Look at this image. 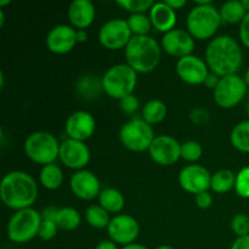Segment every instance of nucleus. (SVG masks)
Returning a JSON list of instances; mask_svg holds the SVG:
<instances>
[{
  "label": "nucleus",
  "mask_w": 249,
  "mask_h": 249,
  "mask_svg": "<svg viewBox=\"0 0 249 249\" xmlns=\"http://www.w3.org/2000/svg\"><path fill=\"white\" fill-rule=\"evenodd\" d=\"M204 61L209 71L218 77L237 74L243 62L242 49L232 36H215L207 45Z\"/></svg>",
  "instance_id": "f257e3e1"
},
{
  "label": "nucleus",
  "mask_w": 249,
  "mask_h": 249,
  "mask_svg": "<svg viewBox=\"0 0 249 249\" xmlns=\"http://www.w3.org/2000/svg\"><path fill=\"white\" fill-rule=\"evenodd\" d=\"M0 197L2 203L15 212L32 208L38 198V184L28 173L14 170L1 179Z\"/></svg>",
  "instance_id": "f03ea898"
},
{
  "label": "nucleus",
  "mask_w": 249,
  "mask_h": 249,
  "mask_svg": "<svg viewBox=\"0 0 249 249\" xmlns=\"http://www.w3.org/2000/svg\"><path fill=\"white\" fill-rule=\"evenodd\" d=\"M126 65L136 73L146 74L157 68L162 48L151 36H135L124 49Z\"/></svg>",
  "instance_id": "7ed1b4c3"
},
{
  "label": "nucleus",
  "mask_w": 249,
  "mask_h": 249,
  "mask_svg": "<svg viewBox=\"0 0 249 249\" xmlns=\"http://www.w3.org/2000/svg\"><path fill=\"white\" fill-rule=\"evenodd\" d=\"M219 10L212 2L206 5H195L186 18L187 32L198 40L213 38L221 26Z\"/></svg>",
  "instance_id": "20e7f679"
},
{
  "label": "nucleus",
  "mask_w": 249,
  "mask_h": 249,
  "mask_svg": "<svg viewBox=\"0 0 249 249\" xmlns=\"http://www.w3.org/2000/svg\"><path fill=\"white\" fill-rule=\"evenodd\" d=\"M101 83L102 90L109 97L122 100L134 92L138 85V73L126 63H118L105 72Z\"/></svg>",
  "instance_id": "39448f33"
},
{
  "label": "nucleus",
  "mask_w": 249,
  "mask_h": 249,
  "mask_svg": "<svg viewBox=\"0 0 249 249\" xmlns=\"http://www.w3.org/2000/svg\"><path fill=\"white\" fill-rule=\"evenodd\" d=\"M60 146L57 138L48 131H34L24 140L23 150L32 162L40 165L55 163L60 156Z\"/></svg>",
  "instance_id": "423d86ee"
},
{
  "label": "nucleus",
  "mask_w": 249,
  "mask_h": 249,
  "mask_svg": "<svg viewBox=\"0 0 249 249\" xmlns=\"http://www.w3.org/2000/svg\"><path fill=\"white\" fill-rule=\"evenodd\" d=\"M41 220V213L36 212L34 208L15 212L7 223V237L11 242L18 245L29 242L38 236Z\"/></svg>",
  "instance_id": "0eeeda50"
},
{
  "label": "nucleus",
  "mask_w": 249,
  "mask_h": 249,
  "mask_svg": "<svg viewBox=\"0 0 249 249\" xmlns=\"http://www.w3.org/2000/svg\"><path fill=\"white\" fill-rule=\"evenodd\" d=\"M155 130L152 125L142 118H134L124 124L119 130L121 143L131 152H145L155 140Z\"/></svg>",
  "instance_id": "6e6552de"
},
{
  "label": "nucleus",
  "mask_w": 249,
  "mask_h": 249,
  "mask_svg": "<svg viewBox=\"0 0 249 249\" xmlns=\"http://www.w3.org/2000/svg\"><path fill=\"white\" fill-rule=\"evenodd\" d=\"M247 87L245 79L238 74L220 78L218 87L213 90L214 101L221 108H233L246 97Z\"/></svg>",
  "instance_id": "1a4fd4ad"
},
{
  "label": "nucleus",
  "mask_w": 249,
  "mask_h": 249,
  "mask_svg": "<svg viewBox=\"0 0 249 249\" xmlns=\"http://www.w3.org/2000/svg\"><path fill=\"white\" fill-rule=\"evenodd\" d=\"M97 38L105 49L114 51L125 49L133 38V33L129 28L126 19L112 18L102 24Z\"/></svg>",
  "instance_id": "9d476101"
},
{
  "label": "nucleus",
  "mask_w": 249,
  "mask_h": 249,
  "mask_svg": "<svg viewBox=\"0 0 249 249\" xmlns=\"http://www.w3.org/2000/svg\"><path fill=\"white\" fill-rule=\"evenodd\" d=\"M107 233L109 240L123 247L135 243L140 235V225L134 216L129 214H118L111 219Z\"/></svg>",
  "instance_id": "9b49d317"
},
{
  "label": "nucleus",
  "mask_w": 249,
  "mask_h": 249,
  "mask_svg": "<svg viewBox=\"0 0 249 249\" xmlns=\"http://www.w3.org/2000/svg\"><path fill=\"white\" fill-rule=\"evenodd\" d=\"M148 153L153 162L169 167L181 158V143L170 135H158L148 148Z\"/></svg>",
  "instance_id": "f8f14e48"
},
{
  "label": "nucleus",
  "mask_w": 249,
  "mask_h": 249,
  "mask_svg": "<svg viewBox=\"0 0 249 249\" xmlns=\"http://www.w3.org/2000/svg\"><path fill=\"white\" fill-rule=\"evenodd\" d=\"M90 158L91 153L89 147L83 141L67 139L61 142L58 160L68 169H73L75 172L85 169V167L89 164Z\"/></svg>",
  "instance_id": "ddd939ff"
},
{
  "label": "nucleus",
  "mask_w": 249,
  "mask_h": 249,
  "mask_svg": "<svg viewBox=\"0 0 249 249\" xmlns=\"http://www.w3.org/2000/svg\"><path fill=\"white\" fill-rule=\"evenodd\" d=\"M212 174L207 168L199 164H189L179 173V185L184 191L192 195L208 191L211 189Z\"/></svg>",
  "instance_id": "4468645a"
},
{
  "label": "nucleus",
  "mask_w": 249,
  "mask_h": 249,
  "mask_svg": "<svg viewBox=\"0 0 249 249\" xmlns=\"http://www.w3.org/2000/svg\"><path fill=\"white\" fill-rule=\"evenodd\" d=\"M175 70L180 79L189 85L204 84L207 77L211 73L206 61L194 53L179 58Z\"/></svg>",
  "instance_id": "2eb2a0df"
},
{
  "label": "nucleus",
  "mask_w": 249,
  "mask_h": 249,
  "mask_svg": "<svg viewBox=\"0 0 249 249\" xmlns=\"http://www.w3.org/2000/svg\"><path fill=\"white\" fill-rule=\"evenodd\" d=\"M71 191L82 201H91L99 198L101 194V182L92 172L87 169L78 170L71 177Z\"/></svg>",
  "instance_id": "dca6fc26"
},
{
  "label": "nucleus",
  "mask_w": 249,
  "mask_h": 249,
  "mask_svg": "<svg viewBox=\"0 0 249 249\" xmlns=\"http://www.w3.org/2000/svg\"><path fill=\"white\" fill-rule=\"evenodd\" d=\"M46 48L56 55H65L77 45V29L68 24H57L49 31L45 39Z\"/></svg>",
  "instance_id": "f3484780"
},
{
  "label": "nucleus",
  "mask_w": 249,
  "mask_h": 249,
  "mask_svg": "<svg viewBox=\"0 0 249 249\" xmlns=\"http://www.w3.org/2000/svg\"><path fill=\"white\" fill-rule=\"evenodd\" d=\"M168 55L179 58L192 55L195 50V38L185 29H173L162 36L160 43Z\"/></svg>",
  "instance_id": "a211bd4d"
},
{
  "label": "nucleus",
  "mask_w": 249,
  "mask_h": 249,
  "mask_svg": "<svg viewBox=\"0 0 249 249\" xmlns=\"http://www.w3.org/2000/svg\"><path fill=\"white\" fill-rule=\"evenodd\" d=\"M65 129L68 139L85 142L94 135L95 129H96V121L94 116L88 111L73 112L66 119Z\"/></svg>",
  "instance_id": "6ab92c4d"
},
{
  "label": "nucleus",
  "mask_w": 249,
  "mask_h": 249,
  "mask_svg": "<svg viewBox=\"0 0 249 249\" xmlns=\"http://www.w3.org/2000/svg\"><path fill=\"white\" fill-rule=\"evenodd\" d=\"M67 16L75 29H87L96 17V9L90 0H74L70 4Z\"/></svg>",
  "instance_id": "aec40b11"
},
{
  "label": "nucleus",
  "mask_w": 249,
  "mask_h": 249,
  "mask_svg": "<svg viewBox=\"0 0 249 249\" xmlns=\"http://www.w3.org/2000/svg\"><path fill=\"white\" fill-rule=\"evenodd\" d=\"M150 18L152 22L153 28L157 29L162 33H168V32L175 29L177 24V11L168 6L164 1L155 2L152 9L150 10Z\"/></svg>",
  "instance_id": "412c9836"
},
{
  "label": "nucleus",
  "mask_w": 249,
  "mask_h": 249,
  "mask_svg": "<svg viewBox=\"0 0 249 249\" xmlns=\"http://www.w3.org/2000/svg\"><path fill=\"white\" fill-rule=\"evenodd\" d=\"M97 199L102 208L106 209L108 213L117 214V215L123 211L124 204H125V198H124L123 194L114 187H107V189L102 190Z\"/></svg>",
  "instance_id": "4be33fe9"
},
{
  "label": "nucleus",
  "mask_w": 249,
  "mask_h": 249,
  "mask_svg": "<svg viewBox=\"0 0 249 249\" xmlns=\"http://www.w3.org/2000/svg\"><path fill=\"white\" fill-rule=\"evenodd\" d=\"M167 105L158 99H152L146 102L142 107V117L141 118L150 125L160 124L167 117Z\"/></svg>",
  "instance_id": "5701e85b"
},
{
  "label": "nucleus",
  "mask_w": 249,
  "mask_h": 249,
  "mask_svg": "<svg viewBox=\"0 0 249 249\" xmlns=\"http://www.w3.org/2000/svg\"><path fill=\"white\" fill-rule=\"evenodd\" d=\"M219 14H220L221 21L224 23H241L243 18L247 15L245 6H243L242 1L240 0H229V1L224 2L221 7L219 9Z\"/></svg>",
  "instance_id": "b1692460"
},
{
  "label": "nucleus",
  "mask_w": 249,
  "mask_h": 249,
  "mask_svg": "<svg viewBox=\"0 0 249 249\" xmlns=\"http://www.w3.org/2000/svg\"><path fill=\"white\" fill-rule=\"evenodd\" d=\"M39 180H40V184L44 189L53 191V190L60 189L61 185H62L63 172L56 163L44 165L40 170V174H39Z\"/></svg>",
  "instance_id": "393cba45"
},
{
  "label": "nucleus",
  "mask_w": 249,
  "mask_h": 249,
  "mask_svg": "<svg viewBox=\"0 0 249 249\" xmlns=\"http://www.w3.org/2000/svg\"><path fill=\"white\" fill-rule=\"evenodd\" d=\"M236 174L230 169H220L212 174L211 189L215 194H228L235 189Z\"/></svg>",
  "instance_id": "a878e982"
},
{
  "label": "nucleus",
  "mask_w": 249,
  "mask_h": 249,
  "mask_svg": "<svg viewBox=\"0 0 249 249\" xmlns=\"http://www.w3.org/2000/svg\"><path fill=\"white\" fill-rule=\"evenodd\" d=\"M80 223H82V216L77 209L72 207L58 208L57 216H56V224L58 229L65 231H73L79 228Z\"/></svg>",
  "instance_id": "bb28decb"
},
{
  "label": "nucleus",
  "mask_w": 249,
  "mask_h": 249,
  "mask_svg": "<svg viewBox=\"0 0 249 249\" xmlns=\"http://www.w3.org/2000/svg\"><path fill=\"white\" fill-rule=\"evenodd\" d=\"M230 142L240 152L249 153V119L233 126L230 134Z\"/></svg>",
  "instance_id": "cd10ccee"
},
{
  "label": "nucleus",
  "mask_w": 249,
  "mask_h": 249,
  "mask_svg": "<svg viewBox=\"0 0 249 249\" xmlns=\"http://www.w3.org/2000/svg\"><path fill=\"white\" fill-rule=\"evenodd\" d=\"M85 220L94 229H107L111 223L109 213L100 204L88 207L85 211Z\"/></svg>",
  "instance_id": "c85d7f7f"
},
{
  "label": "nucleus",
  "mask_w": 249,
  "mask_h": 249,
  "mask_svg": "<svg viewBox=\"0 0 249 249\" xmlns=\"http://www.w3.org/2000/svg\"><path fill=\"white\" fill-rule=\"evenodd\" d=\"M128 26L130 28L133 36H148L152 28V22L150 16L146 14H131L126 18Z\"/></svg>",
  "instance_id": "c756f323"
},
{
  "label": "nucleus",
  "mask_w": 249,
  "mask_h": 249,
  "mask_svg": "<svg viewBox=\"0 0 249 249\" xmlns=\"http://www.w3.org/2000/svg\"><path fill=\"white\" fill-rule=\"evenodd\" d=\"M77 90L82 96L90 99V97H94L95 95L99 94L102 90V83L101 80H97L96 77H92V75H85L82 79L78 82L77 84ZM104 91V90H102Z\"/></svg>",
  "instance_id": "7c9ffc66"
},
{
  "label": "nucleus",
  "mask_w": 249,
  "mask_h": 249,
  "mask_svg": "<svg viewBox=\"0 0 249 249\" xmlns=\"http://www.w3.org/2000/svg\"><path fill=\"white\" fill-rule=\"evenodd\" d=\"M202 155H203V147L198 141L189 140L181 143V160L191 164H196L197 160H201Z\"/></svg>",
  "instance_id": "2f4dec72"
},
{
  "label": "nucleus",
  "mask_w": 249,
  "mask_h": 249,
  "mask_svg": "<svg viewBox=\"0 0 249 249\" xmlns=\"http://www.w3.org/2000/svg\"><path fill=\"white\" fill-rule=\"evenodd\" d=\"M116 4L130 12L131 15L145 14L146 11H150L155 2L152 0H118V1H116Z\"/></svg>",
  "instance_id": "473e14b6"
},
{
  "label": "nucleus",
  "mask_w": 249,
  "mask_h": 249,
  "mask_svg": "<svg viewBox=\"0 0 249 249\" xmlns=\"http://www.w3.org/2000/svg\"><path fill=\"white\" fill-rule=\"evenodd\" d=\"M235 191L241 198L249 199V165L243 167L236 174Z\"/></svg>",
  "instance_id": "72a5a7b5"
},
{
  "label": "nucleus",
  "mask_w": 249,
  "mask_h": 249,
  "mask_svg": "<svg viewBox=\"0 0 249 249\" xmlns=\"http://www.w3.org/2000/svg\"><path fill=\"white\" fill-rule=\"evenodd\" d=\"M231 230L237 237L249 235V216L246 214H236L231 220Z\"/></svg>",
  "instance_id": "f704fd0d"
},
{
  "label": "nucleus",
  "mask_w": 249,
  "mask_h": 249,
  "mask_svg": "<svg viewBox=\"0 0 249 249\" xmlns=\"http://www.w3.org/2000/svg\"><path fill=\"white\" fill-rule=\"evenodd\" d=\"M58 226L56 221L53 220H41L40 229H39L38 237L43 241H51L56 235H57Z\"/></svg>",
  "instance_id": "c9c22d12"
},
{
  "label": "nucleus",
  "mask_w": 249,
  "mask_h": 249,
  "mask_svg": "<svg viewBox=\"0 0 249 249\" xmlns=\"http://www.w3.org/2000/svg\"><path fill=\"white\" fill-rule=\"evenodd\" d=\"M119 107H121V109L125 114H133L139 109L140 102H139L138 97L135 95L131 94L129 96H125L122 100H119Z\"/></svg>",
  "instance_id": "e433bc0d"
},
{
  "label": "nucleus",
  "mask_w": 249,
  "mask_h": 249,
  "mask_svg": "<svg viewBox=\"0 0 249 249\" xmlns=\"http://www.w3.org/2000/svg\"><path fill=\"white\" fill-rule=\"evenodd\" d=\"M190 118H191L192 123L197 124V125H204L208 123L209 113L204 108H195L190 113Z\"/></svg>",
  "instance_id": "4c0bfd02"
},
{
  "label": "nucleus",
  "mask_w": 249,
  "mask_h": 249,
  "mask_svg": "<svg viewBox=\"0 0 249 249\" xmlns=\"http://www.w3.org/2000/svg\"><path fill=\"white\" fill-rule=\"evenodd\" d=\"M240 40L246 48L249 49V12H247L243 21L240 23V31H238Z\"/></svg>",
  "instance_id": "58836bf2"
},
{
  "label": "nucleus",
  "mask_w": 249,
  "mask_h": 249,
  "mask_svg": "<svg viewBox=\"0 0 249 249\" xmlns=\"http://www.w3.org/2000/svg\"><path fill=\"white\" fill-rule=\"evenodd\" d=\"M195 201H196V204L198 208L208 209L211 208L212 204H213V196H212L208 191H204L196 195V196H195Z\"/></svg>",
  "instance_id": "ea45409f"
},
{
  "label": "nucleus",
  "mask_w": 249,
  "mask_h": 249,
  "mask_svg": "<svg viewBox=\"0 0 249 249\" xmlns=\"http://www.w3.org/2000/svg\"><path fill=\"white\" fill-rule=\"evenodd\" d=\"M230 249H249V235L236 238Z\"/></svg>",
  "instance_id": "a19ab883"
},
{
  "label": "nucleus",
  "mask_w": 249,
  "mask_h": 249,
  "mask_svg": "<svg viewBox=\"0 0 249 249\" xmlns=\"http://www.w3.org/2000/svg\"><path fill=\"white\" fill-rule=\"evenodd\" d=\"M57 212L58 208H56V207H48V208L44 209L43 213H41V219H44V220L56 221Z\"/></svg>",
  "instance_id": "79ce46f5"
},
{
  "label": "nucleus",
  "mask_w": 249,
  "mask_h": 249,
  "mask_svg": "<svg viewBox=\"0 0 249 249\" xmlns=\"http://www.w3.org/2000/svg\"><path fill=\"white\" fill-rule=\"evenodd\" d=\"M219 82H220V77H218L216 74H214V73H209L208 77H207L206 82H204V85H206L208 89H212L214 90L216 87H218Z\"/></svg>",
  "instance_id": "37998d69"
},
{
  "label": "nucleus",
  "mask_w": 249,
  "mask_h": 249,
  "mask_svg": "<svg viewBox=\"0 0 249 249\" xmlns=\"http://www.w3.org/2000/svg\"><path fill=\"white\" fill-rule=\"evenodd\" d=\"M164 2L168 6L172 7L174 11L182 9L186 5V0H164Z\"/></svg>",
  "instance_id": "c03bdc74"
},
{
  "label": "nucleus",
  "mask_w": 249,
  "mask_h": 249,
  "mask_svg": "<svg viewBox=\"0 0 249 249\" xmlns=\"http://www.w3.org/2000/svg\"><path fill=\"white\" fill-rule=\"evenodd\" d=\"M95 249H118V245L111 240H104L100 243H97Z\"/></svg>",
  "instance_id": "a18cd8bd"
},
{
  "label": "nucleus",
  "mask_w": 249,
  "mask_h": 249,
  "mask_svg": "<svg viewBox=\"0 0 249 249\" xmlns=\"http://www.w3.org/2000/svg\"><path fill=\"white\" fill-rule=\"evenodd\" d=\"M89 38L87 29H77V41L78 43H85Z\"/></svg>",
  "instance_id": "49530a36"
},
{
  "label": "nucleus",
  "mask_w": 249,
  "mask_h": 249,
  "mask_svg": "<svg viewBox=\"0 0 249 249\" xmlns=\"http://www.w3.org/2000/svg\"><path fill=\"white\" fill-rule=\"evenodd\" d=\"M122 249H148V248L145 247V246L140 245V243H131V245L125 246V247H123Z\"/></svg>",
  "instance_id": "de8ad7c7"
},
{
  "label": "nucleus",
  "mask_w": 249,
  "mask_h": 249,
  "mask_svg": "<svg viewBox=\"0 0 249 249\" xmlns=\"http://www.w3.org/2000/svg\"><path fill=\"white\" fill-rule=\"evenodd\" d=\"M4 22H5V14H4V10L0 9V27L4 26Z\"/></svg>",
  "instance_id": "09e8293b"
},
{
  "label": "nucleus",
  "mask_w": 249,
  "mask_h": 249,
  "mask_svg": "<svg viewBox=\"0 0 249 249\" xmlns=\"http://www.w3.org/2000/svg\"><path fill=\"white\" fill-rule=\"evenodd\" d=\"M11 4V1L10 0H0V9H2L4 6H6V5Z\"/></svg>",
  "instance_id": "8fccbe9b"
},
{
  "label": "nucleus",
  "mask_w": 249,
  "mask_h": 249,
  "mask_svg": "<svg viewBox=\"0 0 249 249\" xmlns=\"http://www.w3.org/2000/svg\"><path fill=\"white\" fill-rule=\"evenodd\" d=\"M242 4L243 6H245L246 11L249 12V0H242Z\"/></svg>",
  "instance_id": "3c124183"
},
{
  "label": "nucleus",
  "mask_w": 249,
  "mask_h": 249,
  "mask_svg": "<svg viewBox=\"0 0 249 249\" xmlns=\"http://www.w3.org/2000/svg\"><path fill=\"white\" fill-rule=\"evenodd\" d=\"M243 79H245L246 84L249 85V68L247 71H246V74H245V78H243Z\"/></svg>",
  "instance_id": "603ef678"
},
{
  "label": "nucleus",
  "mask_w": 249,
  "mask_h": 249,
  "mask_svg": "<svg viewBox=\"0 0 249 249\" xmlns=\"http://www.w3.org/2000/svg\"><path fill=\"white\" fill-rule=\"evenodd\" d=\"M0 88H4V73L0 72Z\"/></svg>",
  "instance_id": "864d4df0"
},
{
  "label": "nucleus",
  "mask_w": 249,
  "mask_h": 249,
  "mask_svg": "<svg viewBox=\"0 0 249 249\" xmlns=\"http://www.w3.org/2000/svg\"><path fill=\"white\" fill-rule=\"evenodd\" d=\"M156 249H175V248L169 245H163V246H160V247H157Z\"/></svg>",
  "instance_id": "5fc2aeb1"
},
{
  "label": "nucleus",
  "mask_w": 249,
  "mask_h": 249,
  "mask_svg": "<svg viewBox=\"0 0 249 249\" xmlns=\"http://www.w3.org/2000/svg\"><path fill=\"white\" fill-rule=\"evenodd\" d=\"M246 112H247V116L249 117V100L247 101V104H246Z\"/></svg>",
  "instance_id": "6e6d98bb"
}]
</instances>
